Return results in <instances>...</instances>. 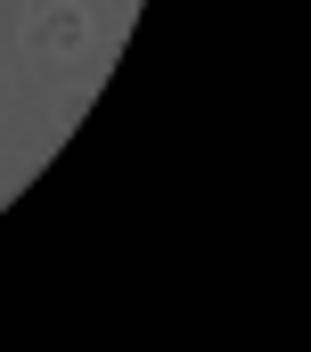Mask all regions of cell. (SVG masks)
Wrapping results in <instances>:
<instances>
[{
  "mask_svg": "<svg viewBox=\"0 0 311 352\" xmlns=\"http://www.w3.org/2000/svg\"><path fill=\"white\" fill-rule=\"evenodd\" d=\"M33 41H41L50 58H82V50H90V16H82V8H50V16L33 25Z\"/></svg>",
  "mask_w": 311,
  "mask_h": 352,
  "instance_id": "6da1fadb",
  "label": "cell"
}]
</instances>
